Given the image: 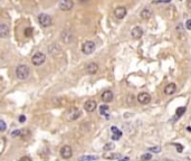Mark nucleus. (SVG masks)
<instances>
[{
  "mask_svg": "<svg viewBox=\"0 0 191 161\" xmlns=\"http://www.w3.org/2000/svg\"><path fill=\"white\" fill-rule=\"evenodd\" d=\"M98 159L97 156H83L78 158V161H95Z\"/></svg>",
  "mask_w": 191,
  "mask_h": 161,
  "instance_id": "obj_20",
  "label": "nucleus"
},
{
  "mask_svg": "<svg viewBox=\"0 0 191 161\" xmlns=\"http://www.w3.org/2000/svg\"><path fill=\"white\" fill-rule=\"evenodd\" d=\"M59 154H61V157L65 159V160H68V159H71L72 157H73V149L71 146H63V147L61 148V150H59Z\"/></svg>",
  "mask_w": 191,
  "mask_h": 161,
  "instance_id": "obj_5",
  "label": "nucleus"
},
{
  "mask_svg": "<svg viewBox=\"0 0 191 161\" xmlns=\"http://www.w3.org/2000/svg\"><path fill=\"white\" fill-rule=\"evenodd\" d=\"M187 7L191 9V0H187Z\"/></svg>",
  "mask_w": 191,
  "mask_h": 161,
  "instance_id": "obj_34",
  "label": "nucleus"
},
{
  "mask_svg": "<svg viewBox=\"0 0 191 161\" xmlns=\"http://www.w3.org/2000/svg\"><path fill=\"white\" fill-rule=\"evenodd\" d=\"M97 71H98V65H97L96 63H89V65L86 66V68H85V72H86L87 74H91V75L96 74Z\"/></svg>",
  "mask_w": 191,
  "mask_h": 161,
  "instance_id": "obj_12",
  "label": "nucleus"
},
{
  "mask_svg": "<svg viewBox=\"0 0 191 161\" xmlns=\"http://www.w3.org/2000/svg\"><path fill=\"white\" fill-rule=\"evenodd\" d=\"M131 35H132V37L134 39H139V38H141L143 36V29L139 26L134 27L132 29V31H131Z\"/></svg>",
  "mask_w": 191,
  "mask_h": 161,
  "instance_id": "obj_13",
  "label": "nucleus"
},
{
  "mask_svg": "<svg viewBox=\"0 0 191 161\" xmlns=\"http://www.w3.org/2000/svg\"><path fill=\"white\" fill-rule=\"evenodd\" d=\"M29 74H30V69H29V67L27 66V65H19V66H17L16 68V76H17V79L20 80H27L28 77H29Z\"/></svg>",
  "mask_w": 191,
  "mask_h": 161,
  "instance_id": "obj_1",
  "label": "nucleus"
},
{
  "mask_svg": "<svg viewBox=\"0 0 191 161\" xmlns=\"http://www.w3.org/2000/svg\"><path fill=\"white\" fill-rule=\"evenodd\" d=\"M103 149H104L105 151H108V150H112V149H114V144H113V143H108V144H105Z\"/></svg>",
  "mask_w": 191,
  "mask_h": 161,
  "instance_id": "obj_27",
  "label": "nucleus"
},
{
  "mask_svg": "<svg viewBox=\"0 0 191 161\" xmlns=\"http://www.w3.org/2000/svg\"><path fill=\"white\" fill-rule=\"evenodd\" d=\"M38 23L41 27L46 28V27L51 26L53 20H51V17L49 15H47V13H40L38 16Z\"/></svg>",
  "mask_w": 191,
  "mask_h": 161,
  "instance_id": "obj_4",
  "label": "nucleus"
},
{
  "mask_svg": "<svg viewBox=\"0 0 191 161\" xmlns=\"http://www.w3.org/2000/svg\"><path fill=\"white\" fill-rule=\"evenodd\" d=\"M89 0H79V2H82V3H84V2H87Z\"/></svg>",
  "mask_w": 191,
  "mask_h": 161,
  "instance_id": "obj_36",
  "label": "nucleus"
},
{
  "mask_svg": "<svg viewBox=\"0 0 191 161\" xmlns=\"http://www.w3.org/2000/svg\"><path fill=\"white\" fill-rule=\"evenodd\" d=\"M126 13L127 10L125 7H117L114 10V15L117 19H123L126 16Z\"/></svg>",
  "mask_w": 191,
  "mask_h": 161,
  "instance_id": "obj_11",
  "label": "nucleus"
},
{
  "mask_svg": "<svg viewBox=\"0 0 191 161\" xmlns=\"http://www.w3.org/2000/svg\"><path fill=\"white\" fill-rule=\"evenodd\" d=\"M101 98H102V101L104 102V103H110V102H112L113 98H114L113 92L110 91V90L104 91V92L102 93V95H101Z\"/></svg>",
  "mask_w": 191,
  "mask_h": 161,
  "instance_id": "obj_9",
  "label": "nucleus"
},
{
  "mask_svg": "<svg viewBox=\"0 0 191 161\" xmlns=\"http://www.w3.org/2000/svg\"><path fill=\"white\" fill-rule=\"evenodd\" d=\"M7 130V124L3 120H0V132H5Z\"/></svg>",
  "mask_w": 191,
  "mask_h": 161,
  "instance_id": "obj_24",
  "label": "nucleus"
},
{
  "mask_svg": "<svg viewBox=\"0 0 191 161\" xmlns=\"http://www.w3.org/2000/svg\"><path fill=\"white\" fill-rule=\"evenodd\" d=\"M127 103H128V104H133V103H134V96H133V95H130V96L127 97Z\"/></svg>",
  "mask_w": 191,
  "mask_h": 161,
  "instance_id": "obj_29",
  "label": "nucleus"
},
{
  "mask_svg": "<svg viewBox=\"0 0 191 161\" xmlns=\"http://www.w3.org/2000/svg\"><path fill=\"white\" fill-rule=\"evenodd\" d=\"M62 40H63L65 44L71 43V41L73 40V34H72V31H69V30H64L63 33H62Z\"/></svg>",
  "mask_w": 191,
  "mask_h": 161,
  "instance_id": "obj_14",
  "label": "nucleus"
},
{
  "mask_svg": "<svg viewBox=\"0 0 191 161\" xmlns=\"http://www.w3.org/2000/svg\"><path fill=\"white\" fill-rule=\"evenodd\" d=\"M18 161H31V159L29 158V157H27V156H25V157H21L20 159Z\"/></svg>",
  "mask_w": 191,
  "mask_h": 161,
  "instance_id": "obj_32",
  "label": "nucleus"
},
{
  "mask_svg": "<svg viewBox=\"0 0 191 161\" xmlns=\"http://www.w3.org/2000/svg\"><path fill=\"white\" fill-rule=\"evenodd\" d=\"M186 112V107L184 106H180L177 108V111H176V116L177 118H180L181 115H183V113Z\"/></svg>",
  "mask_w": 191,
  "mask_h": 161,
  "instance_id": "obj_21",
  "label": "nucleus"
},
{
  "mask_svg": "<svg viewBox=\"0 0 191 161\" xmlns=\"http://www.w3.org/2000/svg\"><path fill=\"white\" fill-rule=\"evenodd\" d=\"M130 159L128 158H123V159H120V161H128Z\"/></svg>",
  "mask_w": 191,
  "mask_h": 161,
  "instance_id": "obj_35",
  "label": "nucleus"
},
{
  "mask_svg": "<svg viewBox=\"0 0 191 161\" xmlns=\"http://www.w3.org/2000/svg\"><path fill=\"white\" fill-rule=\"evenodd\" d=\"M31 34H33V28H31V27H28L27 29H25V36L26 37L31 36Z\"/></svg>",
  "mask_w": 191,
  "mask_h": 161,
  "instance_id": "obj_25",
  "label": "nucleus"
},
{
  "mask_svg": "<svg viewBox=\"0 0 191 161\" xmlns=\"http://www.w3.org/2000/svg\"><path fill=\"white\" fill-rule=\"evenodd\" d=\"M120 154H111V156H105L106 159H115V158H120Z\"/></svg>",
  "mask_w": 191,
  "mask_h": 161,
  "instance_id": "obj_30",
  "label": "nucleus"
},
{
  "mask_svg": "<svg viewBox=\"0 0 191 161\" xmlns=\"http://www.w3.org/2000/svg\"><path fill=\"white\" fill-rule=\"evenodd\" d=\"M176 91H177V86H176L174 83H169L164 87V94L166 95H172Z\"/></svg>",
  "mask_w": 191,
  "mask_h": 161,
  "instance_id": "obj_16",
  "label": "nucleus"
},
{
  "mask_svg": "<svg viewBox=\"0 0 191 161\" xmlns=\"http://www.w3.org/2000/svg\"><path fill=\"white\" fill-rule=\"evenodd\" d=\"M111 131H112V139L113 140H118L121 136H122V132L116 128V126H112L111 128Z\"/></svg>",
  "mask_w": 191,
  "mask_h": 161,
  "instance_id": "obj_17",
  "label": "nucleus"
},
{
  "mask_svg": "<svg viewBox=\"0 0 191 161\" xmlns=\"http://www.w3.org/2000/svg\"><path fill=\"white\" fill-rule=\"evenodd\" d=\"M186 27L188 30H191V19H188L187 23H186Z\"/></svg>",
  "mask_w": 191,
  "mask_h": 161,
  "instance_id": "obj_31",
  "label": "nucleus"
},
{
  "mask_svg": "<svg viewBox=\"0 0 191 161\" xmlns=\"http://www.w3.org/2000/svg\"><path fill=\"white\" fill-rule=\"evenodd\" d=\"M25 121H26L25 115H20V116H19V122H20V123H24Z\"/></svg>",
  "mask_w": 191,
  "mask_h": 161,
  "instance_id": "obj_33",
  "label": "nucleus"
},
{
  "mask_svg": "<svg viewBox=\"0 0 191 161\" xmlns=\"http://www.w3.org/2000/svg\"><path fill=\"white\" fill-rule=\"evenodd\" d=\"M151 158H152V156H151V153H144L142 157H141V161H148V160H151Z\"/></svg>",
  "mask_w": 191,
  "mask_h": 161,
  "instance_id": "obj_22",
  "label": "nucleus"
},
{
  "mask_svg": "<svg viewBox=\"0 0 191 161\" xmlns=\"http://www.w3.org/2000/svg\"><path fill=\"white\" fill-rule=\"evenodd\" d=\"M140 15L142 19H149V18L152 16V11H151V9H149V8H144V9L141 11Z\"/></svg>",
  "mask_w": 191,
  "mask_h": 161,
  "instance_id": "obj_18",
  "label": "nucleus"
},
{
  "mask_svg": "<svg viewBox=\"0 0 191 161\" xmlns=\"http://www.w3.org/2000/svg\"><path fill=\"white\" fill-rule=\"evenodd\" d=\"M100 113L103 116H105V119H110V114H108V106L107 105H101L100 106Z\"/></svg>",
  "mask_w": 191,
  "mask_h": 161,
  "instance_id": "obj_19",
  "label": "nucleus"
},
{
  "mask_svg": "<svg viewBox=\"0 0 191 161\" xmlns=\"http://www.w3.org/2000/svg\"><path fill=\"white\" fill-rule=\"evenodd\" d=\"M0 37L1 38L9 37V27L6 24H0Z\"/></svg>",
  "mask_w": 191,
  "mask_h": 161,
  "instance_id": "obj_15",
  "label": "nucleus"
},
{
  "mask_svg": "<svg viewBox=\"0 0 191 161\" xmlns=\"http://www.w3.org/2000/svg\"><path fill=\"white\" fill-rule=\"evenodd\" d=\"M96 107H97V103H96L94 100H89V101H86V102H85V104H84V108H85V111H86V112H89V113L94 112V111L96 110Z\"/></svg>",
  "mask_w": 191,
  "mask_h": 161,
  "instance_id": "obj_8",
  "label": "nucleus"
},
{
  "mask_svg": "<svg viewBox=\"0 0 191 161\" xmlns=\"http://www.w3.org/2000/svg\"><path fill=\"white\" fill-rule=\"evenodd\" d=\"M138 101L141 104H148L151 101V95L146 92H142L138 95Z\"/></svg>",
  "mask_w": 191,
  "mask_h": 161,
  "instance_id": "obj_10",
  "label": "nucleus"
},
{
  "mask_svg": "<svg viewBox=\"0 0 191 161\" xmlns=\"http://www.w3.org/2000/svg\"><path fill=\"white\" fill-rule=\"evenodd\" d=\"M81 115H82V112H81V110L76 106L71 107V108L67 111V114H66L67 120L68 121H76L77 119H79Z\"/></svg>",
  "mask_w": 191,
  "mask_h": 161,
  "instance_id": "obj_2",
  "label": "nucleus"
},
{
  "mask_svg": "<svg viewBox=\"0 0 191 161\" xmlns=\"http://www.w3.org/2000/svg\"><path fill=\"white\" fill-rule=\"evenodd\" d=\"M45 61H46V56H45V54L41 53V52L34 54V56L31 57V63L35 66H41L45 63Z\"/></svg>",
  "mask_w": 191,
  "mask_h": 161,
  "instance_id": "obj_3",
  "label": "nucleus"
},
{
  "mask_svg": "<svg viewBox=\"0 0 191 161\" xmlns=\"http://www.w3.org/2000/svg\"><path fill=\"white\" fill-rule=\"evenodd\" d=\"M173 146H174V147L177 148V150H178V152H181V151L183 150V147H182V146H181L180 143H173Z\"/></svg>",
  "mask_w": 191,
  "mask_h": 161,
  "instance_id": "obj_28",
  "label": "nucleus"
},
{
  "mask_svg": "<svg viewBox=\"0 0 191 161\" xmlns=\"http://www.w3.org/2000/svg\"><path fill=\"white\" fill-rule=\"evenodd\" d=\"M21 135V130H15L11 132V136L13 138H16V136H20Z\"/></svg>",
  "mask_w": 191,
  "mask_h": 161,
  "instance_id": "obj_26",
  "label": "nucleus"
},
{
  "mask_svg": "<svg viewBox=\"0 0 191 161\" xmlns=\"http://www.w3.org/2000/svg\"><path fill=\"white\" fill-rule=\"evenodd\" d=\"M95 48H96L95 43L92 41V40H89V41H85V43L83 44V46H82V52L85 54V55H89V54L94 53Z\"/></svg>",
  "mask_w": 191,
  "mask_h": 161,
  "instance_id": "obj_6",
  "label": "nucleus"
},
{
  "mask_svg": "<svg viewBox=\"0 0 191 161\" xmlns=\"http://www.w3.org/2000/svg\"><path fill=\"white\" fill-rule=\"evenodd\" d=\"M74 6V1L73 0H61L58 3V7L61 10L63 11H69Z\"/></svg>",
  "mask_w": 191,
  "mask_h": 161,
  "instance_id": "obj_7",
  "label": "nucleus"
},
{
  "mask_svg": "<svg viewBox=\"0 0 191 161\" xmlns=\"http://www.w3.org/2000/svg\"><path fill=\"white\" fill-rule=\"evenodd\" d=\"M149 152H153V153H159L161 152V147H153V148H149L148 149Z\"/></svg>",
  "mask_w": 191,
  "mask_h": 161,
  "instance_id": "obj_23",
  "label": "nucleus"
}]
</instances>
